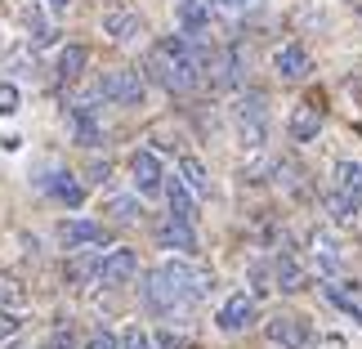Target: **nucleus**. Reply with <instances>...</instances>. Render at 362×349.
<instances>
[{"mask_svg":"<svg viewBox=\"0 0 362 349\" xmlns=\"http://www.w3.org/2000/svg\"><path fill=\"white\" fill-rule=\"evenodd\" d=\"M211 273L206 269H192L188 260H165L161 269H152L148 273V282H144V304L152 314H184L192 309V304H202L206 300V291H211Z\"/></svg>","mask_w":362,"mask_h":349,"instance_id":"f257e3e1","label":"nucleus"},{"mask_svg":"<svg viewBox=\"0 0 362 349\" xmlns=\"http://www.w3.org/2000/svg\"><path fill=\"white\" fill-rule=\"evenodd\" d=\"M211 63V54L192 45L188 36H161L148 54V76L170 94H192L202 86V72Z\"/></svg>","mask_w":362,"mask_h":349,"instance_id":"f03ea898","label":"nucleus"},{"mask_svg":"<svg viewBox=\"0 0 362 349\" xmlns=\"http://www.w3.org/2000/svg\"><path fill=\"white\" fill-rule=\"evenodd\" d=\"M94 94L107 99V103H121V108H139V103H144V94H148V86H144V76H139L134 67H112V72L99 76Z\"/></svg>","mask_w":362,"mask_h":349,"instance_id":"7ed1b4c3","label":"nucleus"},{"mask_svg":"<svg viewBox=\"0 0 362 349\" xmlns=\"http://www.w3.org/2000/svg\"><path fill=\"white\" fill-rule=\"evenodd\" d=\"M233 121H238L242 144L259 148L264 139H269V108H264V94H246V99L233 108Z\"/></svg>","mask_w":362,"mask_h":349,"instance_id":"20e7f679","label":"nucleus"},{"mask_svg":"<svg viewBox=\"0 0 362 349\" xmlns=\"http://www.w3.org/2000/svg\"><path fill=\"white\" fill-rule=\"evenodd\" d=\"M54 237L67 246V251H94V246H107V229L94 224V219H63Z\"/></svg>","mask_w":362,"mask_h":349,"instance_id":"39448f33","label":"nucleus"},{"mask_svg":"<svg viewBox=\"0 0 362 349\" xmlns=\"http://www.w3.org/2000/svg\"><path fill=\"white\" fill-rule=\"evenodd\" d=\"M67 130H72V139L81 148H99L103 144V125H99V113H94L90 99H76L67 108Z\"/></svg>","mask_w":362,"mask_h":349,"instance_id":"423d86ee","label":"nucleus"},{"mask_svg":"<svg viewBox=\"0 0 362 349\" xmlns=\"http://www.w3.org/2000/svg\"><path fill=\"white\" fill-rule=\"evenodd\" d=\"M269 341L282 345V349H309L313 331L300 314H277V318H269Z\"/></svg>","mask_w":362,"mask_h":349,"instance_id":"0eeeda50","label":"nucleus"},{"mask_svg":"<svg viewBox=\"0 0 362 349\" xmlns=\"http://www.w3.org/2000/svg\"><path fill=\"white\" fill-rule=\"evenodd\" d=\"M219 331H228V336H238V331H246L250 323H255V296H246V291H238V296H228L224 304H219Z\"/></svg>","mask_w":362,"mask_h":349,"instance_id":"6e6552de","label":"nucleus"},{"mask_svg":"<svg viewBox=\"0 0 362 349\" xmlns=\"http://www.w3.org/2000/svg\"><path fill=\"white\" fill-rule=\"evenodd\" d=\"M130 175H134V188L139 193H148V198H152V193H161L165 188V175H161V161H157V152H134V157H130Z\"/></svg>","mask_w":362,"mask_h":349,"instance_id":"1a4fd4ad","label":"nucleus"},{"mask_svg":"<svg viewBox=\"0 0 362 349\" xmlns=\"http://www.w3.org/2000/svg\"><path fill=\"white\" fill-rule=\"evenodd\" d=\"M309 50H304V45H282V50H277L273 54V72L277 76H282V81H304V76H309Z\"/></svg>","mask_w":362,"mask_h":349,"instance_id":"9d476101","label":"nucleus"},{"mask_svg":"<svg viewBox=\"0 0 362 349\" xmlns=\"http://www.w3.org/2000/svg\"><path fill=\"white\" fill-rule=\"evenodd\" d=\"M179 27H184L188 40H202L206 32H211V5L206 0H179Z\"/></svg>","mask_w":362,"mask_h":349,"instance_id":"9b49d317","label":"nucleus"},{"mask_svg":"<svg viewBox=\"0 0 362 349\" xmlns=\"http://www.w3.org/2000/svg\"><path fill=\"white\" fill-rule=\"evenodd\" d=\"M134 269H139L134 251H130V246H117L112 256H103V278H99V282H107V287H125V282L134 278Z\"/></svg>","mask_w":362,"mask_h":349,"instance_id":"f8f14e48","label":"nucleus"},{"mask_svg":"<svg viewBox=\"0 0 362 349\" xmlns=\"http://www.w3.org/2000/svg\"><path fill=\"white\" fill-rule=\"evenodd\" d=\"M317 130H322V108L296 103V113H291V139H296V144H313Z\"/></svg>","mask_w":362,"mask_h":349,"instance_id":"ddd939ff","label":"nucleus"},{"mask_svg":"<svg viewBox=\"0 0 362 349\" xmlns=\"http://www.w3.org/2000/svg\"><path fill=\"white\" fill-rule=\"evenodd\" d=\"M40 184H45V193H49V198H59L63 206H81V202H86V188H81V179L72 171H54V175L40 179Z\"/></svg>","mask_w":362,"mask_h":349,"instance_id":"4468645a","label":"nucleus"},{"mask_svg":"<svg viewBox=\"0 0 362 349\" xmlns=\"http://www.w3.org/2000/svg\"><path fill=\"white\" fill-rule=\"evenodd\" d=\"M165 198H170V215H175V219H184V224H197V202H192L197 193H192L179 175L165 179Z\"/></svg>","mask_w":362,"mask_h":349,"instance_id":"2eb2a0df","label":"nucleus"},{"mask_svg":"<svg viewBox=\"0 0 362 349\" xmlns=\"http://www.w3.org/2000/svg\"><path fill=\"white\" fill-rule=\"evenodd\" d=\"M157 242L170 246V251H197V233H192V224H184V219H161L157 224Z\"/></svg>","mask_w":362,"mask_h":349,"instance_id":"dca6fc26","label":"nucleus"},{"mask_svg":"<svg viewBox=\"0 0 362 349\" xmlns=\"http://www.w3.org/2000/svg\"><path fill=\"white\" fill-rule=\"evenodd\" d=\"M103 32L112 40H134L139 32H144V18H139L134 9H107L103 13Z\"/></svg>","mask_w":362,"mask_h":349,"instance_id":"f3484780","label":"nucleus"},{"mask_svg":"<svg viewBox=\"0 0 362 349\" xmlns=\"http://www.w3.org/2000/svg\"><path fill=\"white\" fill-rule=\"evenodd\" d=\"M331 193L362 206V166H358V161H340V166H336V188H331Z\"/></svg>","mask_w":362,"mask_h":349,"instance_id":"a211bd4d","label":"nucleus"},{"mask_svg":"<svg viewBox=\"0 0 362 349\" xmlns=\"http://www.w3.org/2000/svg\"><path fill=\"white\" fill-rule=\"evenodd\" d=\"M86 63H90V50L86 45H63V54H59V81H76L81 72H86Z\"/></svg>","mask_w":362,"mask_h":349,"instance_id":"6ab92c4d","label":"nucleus"},{"mask_svg":"<svg viewBox=\"0 0 362 349\" xmlns=\"http://www.w3.org/2000/svg\"><path fill=\"white\" fill-rule=\"evenodd\" d=\"M179 179H184L197 198H211V175H206V166L197 157H179Z\"/></svg>","mask_w":362,"mask_h":349,"instance_id":"aec40b11","label":"nucleus"},{"mask_svg":"<svg viewBox=\"0 0 362 349\" xmlns=\"http://www.w3.org/2000/svg\"><path fill=\"white\" fill-rule=\"evenodd\" d=\"M273 278H277V287H282V291H300V287H304V273H300V264L291 260L286 251L273 260Z\"/></svg>","mask_w":362,"mask_h":349,"instance_id":"412c9836","label":"nucleus"},{"mask_svg":"<svg viewBox=\"0 0 362 349\" xmlns=\"http://www.w3.org/2000/svg\"><path fill=\"white\" fill-rule=\"evenodd\" d=\"M67 278H72L76 287L99 282V278H103V260H94V256H76L72 264H67Z\"/></svg>","mask_w":362,"mask_h":349,"instance_id":"4be33fe9","label":"nucleus"},{"mask_svg":"<svg viewBox=\"0 0 362 349\" xmlns=\"http://www.w3.org/2000/svg\"><path fill=\"white\" fill-rule=\"evenodd\" d=\"M23 23H27V27H32V36H36V45H54V40H59V27H54V23H45V18H40V9H36V5H27V9H23Z\"/></svg>","mask_w":362,"mask_h":349,"instance_id":"5701e85b","label":"nucleus"},{"mask_svg":"<svg viewBox=\"0 0 362 349\" xmlns=\"http://www.w3.org/2000/svg\"><path fill=\"white\" fill-rule=\"evenodd\" d=\"M313 256H317V264H322L327 273L340 269V251H336V237L331 233H313Z\"/></svg>","mask_w":362,"mask_h":349,"instance_id":"b1692460","label":"nucleus"},{"mask_svg":"<svg viewBox=\"0 0 362 349\" xmlns=\"http://www.w3.org/2000/svg\"><path fill=\"white\" fill-rule=\"evenodd\" d=\"M107 211H112V219H121V224H134V219H139V202L134 198H112Z\"/></svg>","mask_w":362,"mask_h":349,"instance_id":"393cba45","label":"nucleus"},{"mask_svg":"<svg viewBox=\"0 0 362 349\" xmlns=\"http://www.w3.org/2000/svg\"><path fill=\"white\" fill-rule=\"evenodd\" d=\"M45 349H76L72 327H54V331H49V341H45Z\"/></svg>","mask_w":362,"mask_h":349,"instance_id":"a878e982","label":"nucleus"},{"mask_svg":"<svg viewBox=\"0 0 362 349\" xmlns=\"http://www.w3.org/2000/svg\"><path fill=\"white\" fill-rule=\"evenodd\" d=\"M121 349H152V341H148V331H144V327H125Z\"/></svg>","mask_w":362,"mask_h":349,"instance_id":"bb28decb","label":"nucleus"},{"mask_svg":"<svg viewBox=\"0 0 362 349\" xmlns=\"http://www.w3.org/2000/svg\"><path fill=\"white\" fill-rule=\"evenodd\" d=\"M18 86H0V117H9V113H18Z\"/></svg>","mask_w":362,"mask_h":349,"instance_id":"cd10ccee","label":"nucleus"},{"mask_svg":"<svg viewBox=\"0 0 362 349\" xmlns=\"http://www.w3.org/2000/svg\"><path fill=\"white\" fill-rule=\"evenodd\" d=\"M86 349H121V341L112 336V331H94V336L86 341Z\"/></svg>","mask_w":362,"mask_h":349,"instance_id":"c85d7f7f","label":"nucleus"},{"mask_svg":"<svg viewBox=\"0 0 362 349\" xmlns=\"http://www.w3.org/2000/svg\"><path fill=\"white\" fill-rule=\"evenodd\" d=\"M206 5H219V9H250L255 0H206Z\"/></svg>","mask_w":362,"mask_h":349,"instance_id":"c756f323","label":"nucleus"},{"mask_svg":"<svg viewBox=\"0 0 362 349\" xmlns=\"http://www.w3.org/2000/svg\"><path fill=\"white\" fill-rule=\"evenodd\" d=\"M179 345H184L179 336H170V331H161V349H179Z\"/></svg>","mask_w":362,"mask_h":349,"instance_id":"7c9ffc66","label":"nucleus"},{"mask_svg":"<svg viewBox=\"0 0 362 349\" xmlns=\"http://www.w3.org/2000/svg\"><path fill=\"white\" fill-rule=\"evenodd\" d=\"M9 300H13V287H9V282H0V304H9Z\"/></svg>","mask_w":362,"mask_h":349,"instance_id":"2f4dec72","label":"nucleus"},{"mask_svg":"<svg viewBox=\"0 0 362 349\" xmlns=\"http://www.w3.org/2000/svg\"><path fill=\"white\" fill-rule=\"evenodd\" d=\"M40 5H54V9H63V5H72V0H40Z\"/></svg>","mask_w":362,"mask_h":349,"instance_id":"473e14b6","label":"nucleus"}]
</instances>
